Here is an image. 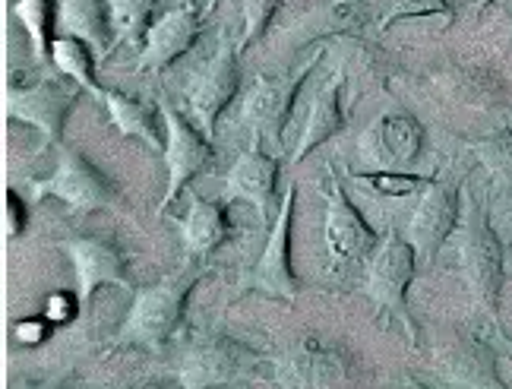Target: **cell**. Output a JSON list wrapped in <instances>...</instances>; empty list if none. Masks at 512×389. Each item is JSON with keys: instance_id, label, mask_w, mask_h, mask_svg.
Returning <instances> with one entry per match:
<instances>
[{"instance_id": "6da1fadb", "label": "cell", "mask_w": 512, "mask_h": 389, "mask_svg": "<svg viewBox=\"0 0 512 389\" xmlns=\"http://www.w3.org/2000/svg\"><path fill=\"white\" fill-rule=\"evenodd\" d=\"M465 266L471 285H475L478 298L497 310L500 295H503V279H506V257H503V244L497 238L490 216L481 203H475L468 216V235H465Z\"/></svg>"}, {"instance_id": "7a4b0ae2", "label": "cell", "mask_w": 512, "mask_h": 389, "mask_svg": "<svg viewBox=\"0 0 512 389\" xmlns=\"http://www.w3.org/2000/svg\"><path fill=\"white\" fill-rule=\"evenodd\" d=\"M459 184H433L411 219V244H415L421 260H433V254L443 247V241L452 235L459 222Z\"/></svg>"}, {"instance_id": "3957f363", "label": "cell", "mask_w": 512, "mask_h": 389, "mask_svg": "<svg viewBox=\"0 0 512 389\" xmlns=\"http://www.w3.org/2000/svg\"><path fill=\"white\" fill-rule=\"evenodd\" d=\"M415 269H418L415 244L405 238H389L380 254L373 257L367 291L383 307H402L405 291H408L411 279H415Z\"/></svg>"}, {"instance_id": "277c9868", "label": "cell", "mask_w": 512, "mask_h": 389, "mask_svg": "<svg viewBox=\"0 0 512 389\" xmlns=\"http://www.w3.org/2000/svg\"><path fill=\"white\" fill-rule=\"evenodd\" d=\"M367 146L373 152V159L383 162L386 168H408L421 159L424 130L408 114H386L364 136V149Z\"/></svg>"}, {"instance_id": "5b68a950", "label": "cell", "mask_w": 512, "mask_h": 389, "mask_svg": "<svg viewBox=\"0 0 512 389\" xmlns=\"http://www.w3.org/2000/svg\"><path fill=\"white\" fill-rule=\"evenodd\" d=\"M200 29H203V16L190 4L162 13L146 35V64L159 70L174 64L187 48H193V42L200 38Z\"/></svg>"}, {"instance_id": "8992f818", "label": "cell", "mask_w": 512, "mask_h": 389, "mask_svg": "<svg viewBox=\"0 0 512 389\" xmlns=\"http://www.w3.org/2000/svg\"><path fill=\"white\" fill-rule=\"evenodd\" d=\"M238 76H241L238 73V54L225 45L219 54H215V61L209 64V70L203 73V80L196 83V89L190 95L193 114H196V121L203 124V133L215 130L219 114L234 99V92H238Z\"/></svg>"}, {"instance_id": "52a82bcc", "label": "cell", "mask_w": 512, "mask_h": 389, "mask_svg": "<svg viewBox=\"0 0 512 389\" xmlns=\"http://www.w3.org/2000/svg\"><path fill=\"white\" fill-rule=\"evenodd\" d=\"M184 295H187V279H171V282L149 288L133 307L130 333L140 339H149V342L171 333V326L177 323V317H181Z\"/></svg>"}, {"instance_id": "ba28073f", "label": "cell", "mask_w": 512, "mask_h": 389, "mask_svg": "<svg viewBox=\"0 0 512 389\" xmlns=\"http://www.w3.org/2000/svg\"><path fill=\"white\" fill-rule=\"evenodd\" d=\"M165 121H168V149H165V159H168V171H171L168 200H174L177 190H181L196 171L206 168L212 152H209L203 136L196 133V130H190V124L174 108H165Z\"/></svg>"}, {"instance_id": "9c48e42d", "label": "cell", "mask_w": 512, "mask_h": 389, "mask_svg": "<svg viewBox=\"0 0 512 389\" xmlns=\"http://www.w3.org/2000/svg\"><path fill=\"white\" fill-rule=\"evenodd\" d=\"M326 241L332 247V254L339 260H358L367 254V247L373 244V235L367 222L358 216L342 190L329 193V216H326Z\"/></svg>"}, {"instance_id": "30bf717a", "label": "cell", "mask_w": 512, "mask_h": 389, "mask_svg": "<svg viewBox=\"0 0 512 389\" xmlns=\"http://www.w3.org/2000/svg\"><path fill=\"white\" fill-rule=\"evenodd\" d=\"M310 70V67H307ZM304 70V73H307ZM304 73L301 76H294L291 83H279V80H263L253 86V92L247 95V118L256 124V127H263V130H275L279 133L285 118H288V111H291V102H294V95H298L301 83H304Z\"/></svg>"}, {"instance_id": "8fae6325", "label": "cell", "mask_w": 512, "mask_h": 389, "mask_svg": "<svg viewBox=\"0 0 512 389\" xmlns=\"http://www.w3.org/2000/svg\"><path fill=\"white\" fill-rule=\"evenodd\" d=\"M57 19L67 35L83 38L95 51H105L108 38L114 35L108 0H64L57 7Z\"/></svg>"}, {"instance_id": "7c38bea8", "label": "cell", "mask_w": 512, "mask_h": 389, "mask_svg": "<svg viewBox=\"0 0 512 389\" xmlns=\"http://www.w3.org/2000/svg\"><path fill=\"white\" fill-rule=\"evenodd\" d=\"M45 193H54V197H61V200H67L73 206H95L98 200L108 197V187L80 159V155L70 152L67 159L61 162V168H57L54 178L45 184Z\"/></svg>"}, {"instance_id": "4fadbf2b", "label": "cell", "mask_w": 512, "mask_h": 389, "mask_svg": "<svg viewBox=\"0 0 512 389\" xmlns=\"http://www.w3.org/2000/svg\"><path fill=\"white\" fill-rule=\"evenodd\" d=\"M291 203L294 197H288L279 225H275V235L266 247V254L260 260V269H256V282L269 291H279V295H294V276L288 269V225H291Z\"/></svg>"}, {"instance_id": "5bb4252c", "label": "cell", "mask_w": 512, "mask_h": 389, "mask_svg": "<svg viewBox=\"0 0 512 389\" xmlns=\"http://www.w3.org/2000/svg\"><path fill=\"white\" fill-rule=\"evenodd\" d=\"M275 162L269 155H260V152H250V155H241L238 165L231 168L228 174V184L234 193H241V197L253 200L260 209L269 206L272 200V190H275Z\"/></svg>"}, {"instance_id": "9a60e30c", "label": "cell", "mask_w": 512, "mask_h": 389, "mask_svg": "<svg viewBox=\"0 0 512 389\" xmlns=\"http://www.w3.org/2000/svg\"><path fill=\"white\" fill-rule=\"evenodd\" d=\"M345 121L342 114V80L336 76L320 95L317 102H313V111H310V121H307V130H304V140L298 146V159H304V155L310 149H317L320 143H326L332 133H336Z\"/></svg>"}, {"instance_id": "2e32d148", "label": "cell", "mask_w": 512, "mask_h": 389, "mask_svg": "<svg viewBox=\"0 0 512 389\" xmlns=\"http://www.w3.org/2000/svg\"><path fill=\"white\" fill-rule=\"evenodd\" d=\"M76 89L70 86H38L26 95H16V111H23L26 118H32L35 124H42L54 133V127L61 124V118L67 114V105L73 102Z\"/></svg>"}, {"instance_id": "e0dca14e", "label": "cell", "mask_w": 512, "mask_h": 389, "mask_svg": "<svg viewBox=\"0 0 512 389\" xmlns=\"http://www.w3.org/2000/svg\"><path fill=\"white\" fill-rule=\"evenodd\" d=\"M225 231H228V222H225V212L219 206L193 200V206L187 212V225H184L190 250H196V254H206V250H212L225 238Z\"/></svg>"}, {"instance_id": "ac0fdd59", "label": "cell", "mask_w": 512, "mask_h": 389, "mask_svg": "<svg viewBox=\"0 0 512 389\" xmlns=\"http://www.w3.org/2000/svg\"><path fill=\"white\" fill-rule=\"evenodd\" d=\"M114 38L140 42L155 26V0H108Z\"/></svg>"}, {"instance_id": "d6986e66", "label": "cell", "mask_w": 512, "mask_h": 389, "mask_svg": "<svg viewBox=\"0 0 512 389\" xmlns=\"http://www.w3.org/2000/svg\"><path fill=\"white\" fill-rule=\"evenodd\" d=\"M105 102L111 108V118L117 121V127H121L124 133L143 136L146 143H155V146L162 143V133H159V127H155L152 111L143 102H133V99H127V95H121V92H108Z\"/></svg>"}, {"instance_id": "ffe728a7", "label": "cell", "mask_w": 512, "mask_h": 389, "mask_svg": "<svg viewBox=\"0 0 512 389\" xmlns=\"http://www.w3.org/2000/svg\"><path fill=\"white\" fill-rule=\"evenodd\" d=\"M76 254V266H80V276H83V285H86V295L102 285L105 279H117L121 276V260H117V254L111 247L105 244H95V241H83L73 247Z\"/></svg>"}, {"instance_id": "44dd1931", "label": "cell", "mask_w": 512, "mask_h": 389, "mask_svg": "<svg viewBox=\"0 0 512 389\" xmlns=\"http://www.w3.org/2000/svg\"><path fill=\"white\" fill-rule=\"evenodd\" d=\"M16 16L23 19L38 54H51L54 45V26H57V4L54 0H19Z\"/></svg>"}, {"instance_id": "7402d4cb", "label": "cell", "mask_w": 512, "mask_h": 389, "mask_svg": "<svg viewBox=\"0 0 512 389\" xmlns=\"http://www.w3.org/2000/svg\"><path fill=\"white\" fill-rule=\"evenodd\" d=\"M89 42H83V38L76 35H57L54 45H51V57L54 64L61 67L70 80L83 83V86H95L92 80V57H89Z\"/></svg>"}, {"instance_id": "603a6c76", "label": "cell", "mask_w": 512, "mask_h": 389, "mask_svg": "<svg viewBox=\"0 0 512 389\" xmlns=\"http://www.w3.org/2000/svg\"><path fill=\"white\" fill-rule=\"evenodd\" d=\"M456 83L462 89L465 99H484V102H503L506 86H503V76L494 73L490 67H462Z\"/></svg>"}, {"instance_id": "cb8c5ba5", "label": "cell", "mask_w": 512, "mask_h": 389, "mask_svg": "<svg viewBox=\"0 0 512 389\" xmlns=\"http://www.w3.org/2000/svg\"><path fill=\"white\" fill-rule=\"evenodd\" d=\"M408 19H443L449 26L456 19V0H405L383 19V29L408 23Z\"/></svg>"}, {"instance_id": "d4e9b609", "label": "cell", "mask_w": 512, "mask_h": 389, "mask_svg": "<svg viewBox=\"0 0 512 389\" xmlns=\"http://www.w3.org/2000/svg\"><path fill=\"white\" fill-rule=\"evenodd\" d=\"M282 0H241V10H244V38H241V48L247 51L250 45H256L260 38L266 35V29L272 26L275 13H279Z\"/></svg>"}, {"instance_id": "484cf974", "label": "cell", "mask_w": 512, "mask_h": 389, "mask_svg": "<svg viewBox=\"0 0 512 389\" xmlns=\"http://www.w3.org/2000/svg\"><path fill=\"white\" fill-rule=\"evenodd\" d=\"M481 155H484V162L494 168L500 178H506L512 184V130L503 127L497 130L494 136H487V140L478 143Z\"/></svg>"}, {"instance_id": "4316f807", "label": "cell", "mask_w": 512, "mask_h": 389, "mask_svg": "<svg viewBox=\"0 0 512 389\" xmlns=\"http://www.w3.org/2000/svg\"><path fill=\"white\" fill-rule=\"evenodd\" d=\"M364 181H370L383 193H396V197H405V193L418 190L424 184V178H415V174H392V171H377V174H364Z\"/></svg>"}, {"instance_id": "83f0119b", "label": "cell", "mask_w": 512, "mask_h": 389, "mask_svg": "<svg viewBox=\"0 0 512 389\" xmlns=\"http://www.w3.org/2000/svg\"><path fill=\"white\" fill-rule=\"evenodd\" d=\"M475 4H478V10H481V13H487L490 7H497L500 0H475Z\"/></svg>"}, {"instance_id": "f1b7e54d", "label": "cell", "mask_w": 512, "mask_h": 389, "mask_svg": "<svg viewBox=\"0 0 512 389\" xmlns=\"http://www.w3.org/2000/svg\"><path fill=\"white\" fill-rule=\"evenodd\" d=\"M219 4H222V0H209V4H206V13H212Z\"/></svg>"}, {"instance_id": "f546056e", "label": "cell", "mask_w": 512, "mask_h": 389, "mask_svg": "<svg viewBox=\"0 0 512 389\" xmlns=\"http://www.w3.org/2000/svg\"><path fill=\"white\" fill-rule=\"evenodd\" d=\"M181 4H187V0H181Z\"/></svg>"}, {"instance_id": "4dcf8cb0", "label": "cell", "mask_w": 512, "mask_h": 389, "mask_svg": "<svg viewBox=\"0 0 512 389\" xmlns=\"http://www.w3.org/2000/svg\"><path fill=\"white\" fill-rule=\"evenodd\" d=\"M354 4H358V0H354Z\"/></svg>"}]
</instances>
